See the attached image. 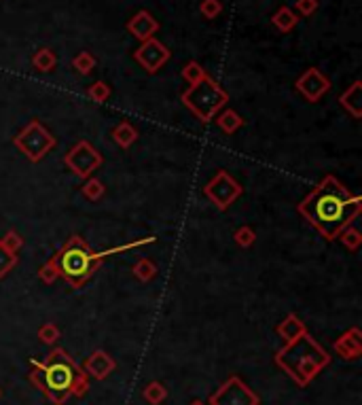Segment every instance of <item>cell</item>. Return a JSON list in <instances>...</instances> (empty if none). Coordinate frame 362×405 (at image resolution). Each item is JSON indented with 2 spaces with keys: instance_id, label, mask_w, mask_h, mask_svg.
I'll list each match as a JSON object with an SVG mask.
<instances>
[{
  "instance_id": "1",
  "label": "cell",
  "mask_w": 362,
  "mask_h": 405,
  "mask_svg": "<svg viewBox=\"0 0 362 405\" xmlns=\"http://www.w3.org/2000/svg\"><path fill=\"white\" fill-rule=\"evenodd\" d=\"M299 215L329 242L350 227L362 212V198L352 193L337 176H325L297 206Z\"/></svg>"
},
{
  "instance_id": "2",
  "label": "cell",
  "mask_w": 362,
  "mask_h": 405,
  "mask_svg": "<svg viewBox=\"0 0 362 405\" xmlns=\"http://www.w3.org/2000/svg\"><path fill=\"white\" fill-rule=\"evenodd\" d=\"M30 382L55 405H64L72 395L85 397L89 391V376L62 348H53L45 361L32 359Z\"/></svg>"
},
{
  "instance_id": "3",
  "label": "cell",
  "mask_w": 362,
  "mask_h": 405,
  "mask_svg": "<svg viewBox=\"0 0 362 405\" xmlns=\"http://www.w3.org/2000/svg\"><path fill=\"white\" fill-rule=\"evenodd\" d=\"M329 363V353L310 333L286 342V346L276 353V365L299 387H308Z\"/></svg>"
},
{
  "instance_id": "4",
  "label": "cell",
  "mask_w": 362,
  "mask_h": 405,
  "mask_svg": "<svg viewBox=\"0 0 362 405\" xmlns=\"http://www.w3.org/2000/svg\"><path fill=\"white\" fill-rule=\"evenodd\" d=\"M49 261L57 270L59 278H64L70 287L81 289L102 268L104 257L102 253L93 251L78 234H72Z\"/></svg>"
},
{
  "instance_id": "5",
  "label": "cell",
  "mask_w": 362,
  "mask_h": 405,
  "mask_svg": "<svg viewBox=\"0 0 362 405\" xmlns=\"http://www.w3.org/2000/svg\"><path fill=\"white\" fill-rule=\"evenodd\" d=\"M180 102L185 104L189 113H193L195 119H199L202 123H208L227 106L229 93L208 74L204 81L185 89L180 93Z\"/></svg>"
},
{
  "instance_id": "6",
  "label": "cell",
  "mask_w": 362,
  "mask_h": 405,
  "mask_svg": "<svg viewBox=\"0 0 362 405\" xmlns=\"http://www.w3.org/2000/svg\"><path fill=\"white\" fill-rule=\"evenodd\" d=\"M13 144L19 153H23L32 164H38L47 157V153L57 144L55 136L38 121V119H32L15 138H13Z\"/></svg>"
},
{
  "instance_id": "7",
  "label": "cell",
  "mask_w": 362,
  "mask_h": 405,
  "mask_svg": "<svg viewBox=\"0 0 362 405\" xmlns=\"http://www.w3.org/2000/svg\"><path fill=\"white\" fill-rule=\"evenodd\" d=\"M104 164L102 153L87 140H78L66 155H64V166L76 176V178H89L93 172Z\"/></svg>"
},
{
  "instance_id": "8",
  "label": "cell",
  "mask_w": 362,
  "mask_h": 405,
  "mask_svg": "<svg viewBox=\"0 0 362 405\" xmlns=\"http://www.w3.org/2000/svg\"><path fill=\"white\" fill-rule=\"evenodd\" d=\"M244 193V187L227 172V170H218L204 187V195L218 208V210H227L240 195Z\"/></svg>"
},
{
  "instance_id": "9",
  "label": "cell",
  "mask_w": 362,
  "mask_h": 405,
  "mask_svg": "<svg viewBox=\"0 0 362 405\" xmlns=\"http://www.w3.org/2000/svg\"><path fill=\"white\" fill-rule=\"evenodd\" d=\"M208 405H259L257 393L250 391L248 384H244L238 376H231L221 389L210 397Z\"/></svg>"
},
{
  "instance_id": "10",
  "label": "cell",
  "mask_w": 362,
  "mask_h": 405,
  "mask_svg": "<svg viewBox=\"0 0 362 405\" xmlns=\"http://www.w3.org/2000/svg\"><path fill=\"white\" fill-rule=\"evenodd\" d=\"M170 57H172L170 49H168L161 40H157V38H148V40L140 42V47L134 51V59H136L148 74L159 72V70L170 62Z\"/></svg>"
},
{
  "instance_id": "11",
  "label": "cell",
  "mask_w": 362,
  "mask_h": 405,
  "mask_svg": "<svg viewBox=\"0 0 362 405\" xmlns=\"http://www.w3.org/2000/svg\"><path fill=\"white\" fill-rule=\"evenodd\" d=\"M331 87H333L331 79H329L327 74H322V70L316 68V66L308 68V70L295 81V89H297L308 102H312V104L320 102L322 96L331 91Z\"/></svg>"
},
{
  "instance_id": "12",
  "label": "cell",
  "mask_w": 362,
  "mask_h": 405,
  "mask_svg": "<svg viewBox=\"0 0 362 405\" xmlns=\"http://www.w3.org/2000/svg\"><path fill=\"white\" fill-rule=\"evenodd\" d=\"M127 32L136 38V40H140V42H144V40H148V38H155V34L159 32V21H157V17L151 13V11H138L129 21H127Z\"/></svg>"
},
{
  "instance_id": "13",
  "label": "cell",
  "mask_w": 362,
  "mask_h": 405,
  "mask_svg": "<svg viewBox=\"0 0 362 405\" xmlns=\"http://www.w3.org/2000/svg\"><path fill=\"white\" fill-rule=\"evenodd\" d=\"M115 370H117V361H115L108 353H104V350L91 353V355L85 359V363H83V372H85L89 378H95V380L108 378Z\"/></svg>"
},
{
  "instance_id": "14",
  "label": "cell",
  "mask_w": 362,
  "mask_h": 405,
  "mask_svg": "<svg viewBox=\"0 0 362 405\" xmlns=\"http://www.w3.org/2000/svg\"><path fill=\"white\" fill-rule=\"evenodd\" d=\"M335 353L344 361H356L362 355V333L358 327H350L344 336H339L333 344Z\"/></svg>"
},
{
  "instance_id": "15",
  "label": "cell",
  "mask_w": 362,
  "mask_h": 405,
  "mask_svg": "<svg viewBox=\"0 0 362 405\" xmlns=\"http://www.w3.org/2000/svg\"><path fill=\"white\" fill-rule=\"evenodd\" d=\"M339 104L346 113H350L354 119H362V81H354L341 96Z\"/></svg>"
},
{
  "instance_id": "16",
  "label": "cell",
  "mask_w": 362,
  "mask_h": 405,
  "mask_svg": "<svg viewBox=\"0 0 362 405\" xmlns=\"http://www.w3.org/2000/svg\"><path fill=\"white\" fill-rule=\"evenodd\" d=\"M276 331H278V336L282 338V340H286V342H293V340H297V338H301V336H305L308 333V327H305V323L299 319V316H295V314H288L278 327H276Z\"/></svg>"
},
{
  "instance_id": "17",
  "label": "cell",
  "mask_w": 362,
  "mask_h": 405,
  "mask_svg": "<svg viewBox=\"0 0 362 405\" xmlns=\"http://www.w3.org/2000/svg\"><path fill=\"white\" fill-rule=\"evenodd\" d=\"M110 138L121 147V149H129L132 144H136V140L140 138L138 130L129 123V121H119L112 132H110Z\"/></svg>"
},
{
  "instance_id": "18",
  "label": "cell",
  "mask_w": 362,
  "mask_h": 405,
  "mask_svg": "<svg viewBox=\"0 0 362 405\" xmlns=\"http://www.w3.org/2000/svg\"><path fill=\"white\" fill-rule=\"evenodd\" d=\"M272 23L278 28V32L288 34L297 28L299 23V15L291 8V6H280L274 15H272Z\"/></svg>"
},
{
  "instance_id": "19",
  "label": "cell",
  "mask_w": 362,
  "mask_h": 405,
  "mask_svg": "<svg viewBox=\"0 0 362 405\" xmlns=\"http://www.w3.org/2000/svg\"><path fill=\"white\" fill-rule=\"evenodd\" d=\"M214 121H216V125H218L227 136L235 134V132L244 125V119H242L240 113L233 110V108H223V110L214 117Z\"/></svg>"
},
{
  "instance_id": "20",
  "label": "cell",
  "mask_w": 362,
  "mask_h": 405,
  "mask_svg": "<svg viewBox=\"0 0 362 405\" xmlns=\"http://www.w3.org/2000/svg\"><path fill=\"white\" fill-rule=\"evenodd\" d=\"M32 66L38 72H51L57 66V55L49 47H40L32 55Z\"/></svg>"
},
{
  "instance_id": "21",
  "label": "cell",
  "mask_w": 362,
  "mask_h": 405,
  "mask_svg": "<svg viewBox=\"0 0 362 405\" xmlns=\"http://www.w3.org/2000/svg\"><path fill=\"white\" fill-rule=\"evenodd\" d=\"M81 193H83L85 200H89V202H98V200L104 198L106 187H104V183H102L100 178L89 176V178H85V183H83V187H81Z\"/></svg>"
},
{
  "instance_id": "22",
  "label": "cell",
  "mask_w": 362,
  "mask_h": 405,
  "mask_svg": "<svg viewBox=\"0 0 362 405\" xmlns=\"http://www.w3.org/2000/svg\"><path fill=\"white\" fill-rule=\"evenodd\" d=\"M95 57L89 53V51H81V53H76L74 57H72V68L78 72V74H83V76H89L93 70H95Z\"/></svg>"
},
{
  "instance_id": "23",
  "label": "cell",
  "mask_w": 362,
  "mask_h": 405,
  "mask_svg": "<svg viewBox=\"0 0 362 405\" xmlns=\"http://www.w3.org/2000/svg\"><path fill=\"white\" fill-rule=\"evenodd\" d=\"M132 274L134 278H138L140 283H151L155 276H157V266L151 261V259H140L134 268H132Z\"/></svg>"
},
{
  "instance_id": "24",
  "label": "cell",
  "mask_w": 362,
  "mask_h": 405,
  "mask_svg": "<svg viewBox=\"0 0 362 405\" xmlns=\"http://www.w3.org/2000/svg\"><path fill=\"white\" fill-rule=\"evenodd\" d=\"M206 76H208L206 68H204L199 62H195V59L187 62V64H185V68H182V79H185L189 85H195V83L204 81Z\"/></svg>"
},
{
  "instance_id": "25",
  "label": "cell",
  "mask_w": 362,
  "mask_h": 405,
  "mask_svg": "<svg viewBox=\"0 0 362 405\" xmlns=\"http://www.w3.org/2000/svg\"><path fill=\"white\" fill-rule=\"evenodd\" d=\"M337 240L344 244V249H348V251H352V253H356V251L362 246V234L354 227V225L346 227V229L339 234Z\"/></svg>"
},
{
  "instance_id": "26",
  "label": "cell",
  "mask_w": 362,
  "mask_h": 405,
  "mask_svg": "<svg viewBox=\"0 0 362 405\" xmlns=\"http://www.w3.org/2000/svg\"><path fill=\"white\" fill-rule=\"evenodd\" d=\"M142 397H144V401H148L151 405H159L168 399V391H165V387L161 382H151L142 391Z\"/></svg>"
},
{
  "instance_id": "27",
  "label": "cell",
  "mask_w": 362,
  "mask_h": 405,
  "mask_svg": "<svg viewBox=\"0 0 362 405\" xmlns=\"http://www.w3.org/2000/svg\"><path fill=\"white\" fill-rule=\"evenodd\" d=\"M110 93H112V89H110V85L104 83V81H95V83H91V85L87 87V96H89L95 104L108 102Z\"/></svg>"
},
{
  "instance_id": "28",
  "label": "cell",
  "mask_w": 362,
  "mask_h": 405,
  "mask_svg": "<svg viewBox=\"0 0 362 405\" xmlns=\"http://www.w3.org/2000/svg\"><path fill=\"white\" fill-rule=\"evenodd\" d=\"M17 253H13L11 249H6L2 242H0V280L6 278L8 272H13V268L17 266Z\"/></svg>"
},
{
  "instance_id": "29",
  "label": "cell",
  "mask_w": 362,
  "mask_h": 405,
  "mask_svg": "<svg viewBox=\"0 0 362 405\" xmlns=\"http://www.w3.org/2000/svg\"><path fill=\"white\" fill-rule=\"evenodd\" d=\"M233 240L240 249H250L255 242H257V232L250 227V225H242L240 229H235L233 234Z\"/></svg>"
},
{
  "instance_id": "30",
  "label": "cell",
  "mask_w": 362,
  "mask_h": 405,
  "mask_svg": "<svg viewBox=\"0 0 362 405\" xmlns=\"http://www.w3.org/2000/svg\"><path fill=\"white\" fill-rule=\"evenodd\" d=\"M36 336H38V340L42 342V344H55L59 338H62V331L57 329V325H53V323H45L38 331H36Z\"/></svg>"
},
{
  "instance_id": "31",
  "label": "cell",
  "mask_w": 362,
  "mask_h": 405,
  "mask_svg": "<svg viewBox=\"0 0 362 405\" xmlns=\"http://www.w3.org/2000/svg\"><path fill=\"white\" fill-rule=\"evenodd\" d=\"M199 13L206 19H216L223 13V2L221 0H202L199 2Z\"/></svg>"
},
{
  "instance_id": "32",
  "label": "cell",
  "mask_w": 362,
  "mask_h": 405,
  "mask_svg": "<svg viewBox=\"0 0 362 405\" xmlns=\"http://www.w3.org/2000/svg\"><path fill=\"white\" fill-rule=\"evenodd\" d=\"M0 242H2L6 249H11L13 253H19L21 246H23V238H21V234H19L17 229H8V232L0 238Z\"/></svg>"
},
{
  "instance_id": "33",
  "label": "cell",
  "mask_w": 362,
  "mask_h": 405,
  "mask_svg": "<svg viewBox=\"0 0 362 405\" xmlns=\"http://www.w3.org/2000/svg\"><path fill=\"white\" fill-rule=\"evenodd\" d=\"M36 276H38V280H40V283H45V285H53V283L59 278V274H57V270L53 268V263H51V261H47L45 266H40V268H38V272H36Z\"/></svg>"
},
{
  "instance_id": "34",
  "label": "cell",
  "mask_w": 362,
  "mask_h": 405,
  "mask_svg": "<svg viewBox=\"0 0 362 405\" xmlns=\"http://www.w3.org/2000/svg\"><path fill=\"white\" fill-rule=\"evenodd\" d=\"M318 6H320L318 0H297V2H295L297 13L303 15V17H312V15L318 11Z\"/></svg>"
},
{
  "instance_id": "35",
  "label": "cell",
  "mask_w": 362,
  "mask_h": 405,
  "mask_svg": "<svg viewBox=\"0 0 362 405\" xmlns=\"http://www.w3.org/2000/svg\"><path fill=\"white\" fill-rule=\"evenodd\" d=\"M191 405H208V404H204V401H193Z\"/></svg>"
},
{
  "instance_id": "36",
  "label": "cell",
  "mask_w": 362,
  "mask_h": 405,
  "mask_svg": "<svg viewBox=\"0 0 362 405\" xmlns=\"http://www.w3.org/2000/svg\"><path fill=\"white\" fill-rule=\"evenodd\" d=\"M0 397H2V391H0Z\"/></svg>"
}]
</instances>
